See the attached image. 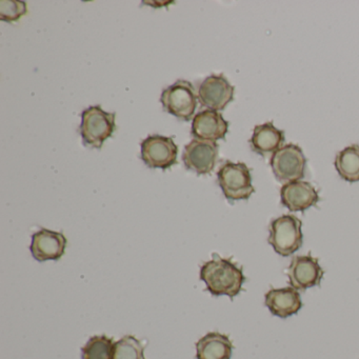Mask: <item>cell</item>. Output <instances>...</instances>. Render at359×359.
Returning <instances> with one entry per match:
<instances>
[{"instance_id":"obj_1","label":"cell","mask_w":359,"mask_h":359,"mask_svg":"<svg viewBox=\"0 0 359 359\" xmlns=\"http://www.w3.org/2000/svg\"><path fill=\"white\" fill-rule=\"evenodd\" d=\"M201 279L214 296L236 297L245 281L243 268L231 259H224L214 254L213 258L201 268Z\"/></svg>"},{"instance_id":"obj_2","label":"cell","mask_w":359,"mask_h":359,"mask_svg":"<svg viewBox=\"0 0 359 359\" xmlns=\"http://www.w3.org/2000/svg\"><path fill=\"white\" fill-rule=\"evenodd\" d=\"M302 226V220L291 214L272 220L269 226V243L278 255L283 257L293 255L302 248L304 241Z\"/></svg>"},{"instance_id":"obj_3","label":"cell","mask_w":359,"mask_h":359,"mask_svg":"<svg viewBox=\"0 0 359 359\" xmlns=\"http://www.w3.org/2000/svg\"><path fill=\"white\" fill-rule=\"evenodd\" d=\"M115 113H108L100 106L90 107L81 113L79 127L83 144L100 149L115 131Z\"/></svg>"},{"instance_id":"obj_4","label":"cell","mask_w":359,"mask_h":359,"mask_svg":"<svg viewBox=\"0 0 359 359\" xmlns=\"http://www.w3.org/2000/svg\"><path fill=\"white\" fill-rule=\"evenodd\" d=\"M218 184L229 201H247L255 192L251 172L245 163L226 161L217 172Z\"/></svg>"},{"instance_id":"obj_5","label":"cell","mask_w":359,"mask_h":359,"mask_svg":"<svg viewBox=\"0 0 359 359\" xmlns=\"http://www.w3.org/2000/svg\"><path fill=\"white\" fill-rule=\"evenodd\" d=\"M195 88L188 81H177L165 88L161 94V102L165 112L182 121H189L194 116L197 108Z\"/></svg>"},{"instance_id":"obj_6","label":"cell","mask_w":359,"mask_h":359,"mask_svg":"<svg viewBox=\"0 0 359 359\" xmlns=\"http://www.w3.org/2000/svg\"><path fill=\"white\" fill-rule=\"evenodd\" d=\"M270 165L276 180L287 184L304 177L306 158L300 147L290 144L272 155Z\"/></svg>"},{"instance_id":"obj_7","label":"cell","mask_w":359,"mask_h":359,"mask_svg":"<svg viewBox=\"0 0 359 359\" xmlns=\"http://www.w3.org/2000/svg\"><path fill=\"white\" fill-rule=\"evenodd\" d=\"M140 148L142 161L151 169L167 170L177 163L178 147L172 137L150 135L142 140Z\"/></svg>"},{"instance_id":"obj_8","label":"cell","mask_w":359,"mask_h":359,"mask_svg":"<svg viewBox=\"0 0 359 359\" xmlns=\"http://www.w3.org/2000/svg\"><path fill=\"white\" fill-rule=\"evenodd\" d=\"M323 274L325 271L319 264L318 259L311 254L294 256L287 270L291 287L302 291L320 285Z\"/></svg>"},{"instance_id":"obj_9","label":"cell","mask_w":359,"mask_h":359,"mask_svg":"<svg viewBox=\"0 0 359 359\" xmlns=\"http://www.w3.org/2000/svg\"><path fill=\"white\" fill-rule=\"evenodd\" d=\"M218 157V144L207 140H194L187 144L182 161L187 169L197 175L211 173L215 168Z\"/></svg>"},{"instance_id":"obj_10","label":"cell","mask_w":359,"mask_h":359,"mask_svg":"<svg viewBox=\"0 0 359 359\" xmlns=\"http://www.w3.org/2000/svg\"><path fill=\"white\" fill-rule=\"evenodd\" d=\"M234 91L235 88L224 75H211L199 87L198 98L203 107L218 112L232 102Z\"/></svg>"},{"instance_id":"obj_11","label":"cell","mask_w":359,"mask_h":359,"mask_svg":"<svg viewBox=\"0 0 359 359\" xmlns=\"http://www.w3.org/2000/svg\"><path fill=\"white\" fill-rule=\"evenodd\" d=\"M281 203L291 212H304L314 207L319 195L314 186L304 180L287 182L280 189Z\"/></svg>"},{"instance_id":"obj_12","label":"cell","mask_w":359,"mask_h":359,"mask_svg":"<svg viewBox=\"0 0 359 359\" xmlns=\"http://www.w3.org/2000/svg\"><path fill=\"white\" fill-rule=\"evenodd\" d=\"M67 238L60 232L41 229L32 235L31 253L39 262L58 260L62 257L66 251Z\"/></svg>"},{"instance_id":"obj_13","label":"cell","mask_w":359,"mask_h":359,"mask_svg":"<svg viewBox=\"0 0 359 359\" xmlns=\"http://www.w3.org/2000/svg\"><path fill=\"white\" fill-rule=\"evenodd\" d=\"M228 130V121L217 111H201L193 118L192 135L199 140L216 142L224 140Z\"/></svg>"},{"instance_id":"obj_14","label":"cell","mask_w":359,"mask_h":359,"mask_svg":"<svg viewBox=\"0 0 359 359\" xmlns=\"http://www.w3.org/2000/svg\"><path fill=\"white\" fill-rule=\"evenodd\" d=\"M264 302L270 312L280 318L297 314L302 308L299 292L293 287L271 289L264 296Z\"/></svg>"},{"instance_id":"obj_15","label":"cell","mask_w":359,"mask_h":359,"mask_svg":"<svg viewBox=\"0 0 359 359\" xmlns=\"http://www.w3.org/2000/svg\"><path fill=\"white\" fill-rule=\"evenodd\" d=\"M285 140V132L277 129L273 123H266L254 128L250 144L254 152L266 156L278 151Z\"/></svg>"},{"instance_id":"obj_16","label":"cell","mask_w":359,"mask_h":359,"mask_svg":"<svg viewBox=\"0 0 359 359\" xmlns=\"http://www.w3.org/2000/svg\"><path fill=\"white\" fill-rule=\"evenodd\" d=\"M233 344L229 336L211 332L197 341V359H231Z\"/></svg>"},{"instance_id":"obj_17","label":"cell","mask_w":359,"mask_h":359,"mask_svg":"<svg viewBox=\"0 0 359 359\" xmlns=\"http://www.w3.org/2000/svg\"><path fill=\"white\" fill-rule=\"evenodd\" d=\"M336 171L348 182H359V146L352 144L340 151L334 161Z\"/></svg>"},{"instance_id":"obj_18","label":"cell","mask_w":359,"mask_h":359,"mask_svg":"<svg viewBox=\"0 0 359 359\" xmlns=\"http://www.w3.org/2000/svg\"><path fill=\"white\" fill-rule=\"evenodd\" d=\"M112 359H146L144 346L134 336H123L113 346Z\"/></svg>"},{"instance_id":"obj_19","label":"cell","mask_w":359,"mask_h":359,"mask_svg":"<svg viewBox=\"0 0 359 359\" xmlns=\"http://www.w3.org/2000/svg\"><path fill=\"white\" fill-rule=\"evenodd\" d=\"M113 346L112 338L106 335L94 336L81 350L83 359H112Z\"/></svg>"},{"instance_id":"obj_20","label":"cell","mask_w":359,"mask_h":359,"mask_svg":"<svg viewBox=\"0 0 359 359\" xmlns=\"http://www.w3.org/2000/svg\"><path fill=\"white\" fill-rule=\"evenodd\" d=\"M28 13L25 1L20 0H1L0 1V20L3 22H18L22 16Z\"/></svg>"}]
</instances>
